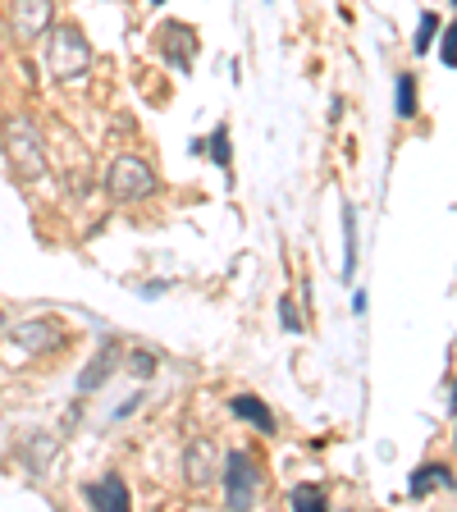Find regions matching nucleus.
<instances>
[{"label": "nucleus", "instance_id": "obj_24", "mask_svg": "<svg viewBox=\"0 0 457 512\" xmlns=\"http://www.w3.org/2000/svg\"><path fill=\"white\" fill-rule=\"evenodd\" d=\"M0 325H5V311H0Z\"/></svg>", "mask_w": 457, "mask_h": 512}, {"label": "nucleus", "instance_id": "obj_19", "mask_svg": "<svg viewBox=\"0 0 457 512\" xmlns=\"http://www.w3.org/2000/svg\"><path fill=\"white\" fill-rule=\"evenodd\" d=\"M211 156H215V165H229V128H215L211 133Z\"/></svg>", "mask_w": 457, "mask_h": 512}, {"label": "nucleus", "instance_id": "obj_23", "mask_svg": "<svg viewBox=\"0 0 457 512\" xmlns=\"http://www.w3.org/2000/svg\"><path fill=\"white\" fill-rule=\"evenodd\" d=\"M151 5H165V0H151Z\"/></svg>", "mask_w": 457, "mask_h": 512}, {"label": "nucleus", "instance_id": "obj_15", "mask_svg": "<svg viewBox=\"0 0 457 512\" xmlns=\"http://www.w3.org/2000/svg\"><path fill=\"white\" fill-rule=\"evenodd\" d=\"M343 243H348V256H343V275H352V270H357V220H352V211L343 215Z\"/></svg>", "mask_w": 457, "mask_h": 512}, {"label": "nucleus", "instance_id": "obj_20", "mask_svg": "<svg viewBox=\"0 0 457 512\" xmlns=\"http://www.w3.org/2000/svg\"><path fill=\"white\" fill-rule=\"evenodd\" d=\"M279 320H284V330H288V334H298V330H302V311L293 307V298L279 302Z\"/></svg>", "mask_w": 457, "mask_h": 512}, {"label": "nucleus", "instance_id": "obj_21", "mask_svg": "<svg viewBox=\"0 0 457 512\" xmlns=\"http://www.w3.org/2000/svg\"><path fill=\"white\" fill-rule=\"evenodd\" d=\"M439 55H444V69H453L457 64V32L453 28H444V51Z\"/></svg>", "mask_w": 457, "mask_h": 512}, {"label": "nucleus", "instance_id": "obj_4", "mask_svg": "<svg viewBox=\"0 0 457 512\" xmlns=\"http://www.w3.org/2000/svg\"><path fill=\"white\" fill-rule=\"evenodd\" d=\"M224 499H229V508H247V503L256 499V467H252V458H247L243 448H234L229 453V462H224Z\"/></svg>", "mask_w": 457, "mask_h": 512}, {"label": "nucleus", "instance_id": "obj_11", "mask_svg": "<svg viewBox=\"0 0 457 512\" xmlns=\"http://www.w3.org/2000/svg\"><path fill=\"white\" fill-rule=\"evenodd\" d=\"M234 416H243V421H252V426H261V435H275V416H270V407L261 403V398H252V394H238V398H234Z\"/></svg>", "mask_w": 457, "mask_h": 512}, {"label": "nucleus", "instance_id": "obj_9", "mask_svg": "<svg viewBox=\"0 0 457 512\" xmlns=\"http://www.w3.org/2000/svg\"><path fill=\"white\" fill-rule=\"evenodd\" d=\"M160 46H165L170 64H179V69L197 55V37H192V28H183V23H165V28H160Z\"/></svg>", "mask_w": 457, "mask_h": 512}, {"label": "nucleus", "instance_id": "obj_16", "mask_svg": "<svg viewBox=\"0 0 457 512\" xmlns=\"http://www.w3.org/2000/svg\"><path fill=\"white\" fill-rule=\"evenodd\" d=\"M398 115H416V83L398 78Z\"/></svg>", "mask_w": 457, "mask_h": 512}, {"label": "nucleus", "instance_id": "obj_8", "mask_svg": "<svg viewBox=\"0 0 457 512\" xmlns=\"http://www.w3.org/2000/svg\"><path fill=\"white\" fill-rule=\"evenodd\" d=\"M115 362H119L115 343H101V352L92 357V366H83V375H78V394H96V389L115 375Z\"/></svg>", "mask_w": 457, "mask_h": 512}, {"label": "nucleus", "instance_id": "obj_14", "mask_svg": "<svg viewBox=\"0 0 457 512\" xmlns=\"http://www.w3.org/2000/svg\"><path fill=\"white\" fill-rule=\"evenodd\" d=\"M293 508H302V512H320V508H325V494H320L316 485H293Z\"/></svg>", "mask_w": 457, "mask_h": 512}, {"label": "nucleus", "instance_id": "obj_22", "mask_svg": "<svg viewBox=\"0 0 457 512\" xmlns=\"http://www.w3.org/2000/svg\"><path fill=\"white\" fill-rule=\"evenodd\" d=\"M138 403H142V394H133V398H128V403H124V407H119V412H115V416H128V412H138Z\"/></svg>", "mask_w": 457, "mask_h": 512}, {"label": "nucleus", "instance_id": "obj_5", "mask_svg": "<svg viewBox=\"0 0 457 512\" xmlns=\"http://www.w3.org/2000/svg\"><path fill=\"white\" fill-rule=\"evenodd\" d=\"M14 343L28 348V352H51V348H60L64 343V325L60 320H51V316H32V320H23L19 330H14Z\"/></svg>", "mask_w": 457, "mask_h": 512}, {"label": "nucleus", "instance_id": "obj_12", "mask_svg": "<svg viewBox=\"0 0 457 512\" xmlns=\"http://www.w3.org/2000/svg\"><path fill=\"white\" fill-rule=\"evenodd\" d=\"M55 439L51 435H37V439H28V444H23V462H28L32 471H46L51 467V458H55Z\"/></svg>", "mask_w": 457, "mask_h": 512}, {"label": "nucleus", "instance_id": "obj_13", "mask_svg": "<svg viewBox=\"0 0 457 512\" xmlns=\"http://www.w3.org/2000/svg\"><path fill=\"white\" fill-rule=\"evenodd\" d=\"M435 485H453V476H448V467H421L412 476V494L421 499V494H430Z\"/></svg>", "mask_w": 457, "mask_h": 512}, {"label": "nucleus", "instance_id": "obj_3", "mask_svg": "<svg viewBox=\"0 0 457 512\" xmlns=\"http://www.w3.org/2000/svg\"><path fill=\"white\" fill-rule=\"evenodd\" d=\"M106 192L115 202H142V197L156 192V174H151V165L138 156H115L106 170Z\"/></svg>", "mask_w": 457, "mask_h": 512}, {"label": "nucleus", "instance_id": "obj_6", "mask_svg": "<svg viewBox=\"0 0 457 512\" xmlns=\"http://www.w3.org/2000/svg\"><path fill=\"white\" fill-rule=\"evenodd\" d=\"M51 0H14L10 5V23H14V32H19L23 42H32L37 32H46L51 28Z\"/></svg>", "mask_w": 457, "mask_h": 512}, {"label": "nucleus", "instance_id": "obj_10", "mask_svg": "<svg viewBox=\"0 0 457 512\" xmlns=\"http://www.w3.org/2000/svg\"><path fill=\"white\" fill-rule=\"evenodd\" d=\"M87 503L92 508H110V512H124L128 508V490H124V480H96V485H87Z\"/></svg>", "mask_w": 457, "mask_h": 512}, {"label": "nucleus", "instance_id": "obj_17", "mask_svg": "<svg viewBox=\"0 0 457 512\" xmlns=\"http://www.w3.org/2000/svg\"><path fill=\"white\" fill-rule=\"evenodd\" d=\"M435 28H439V19L435 14H421V28H416V51H430V42H435Z\"/></svg>", "mask_w": 457, "mask_h": 512}, {"label": "nucleus", "instance_id": "obj_7", "mask_svg": "<svg viewBox=\"0 0 457 512\" xmlns=\"http://www.w3.org/2000/svg\"><path fill=\"white\" fill-rule=\"evenodd\" d=\"M183 471H188V480L202 490V485H211L215 471H220V458H215L211 439H192L188 453H183Z\"/></svg>", "mask_w": 457, "mask_h": 512}, {"label": "nucleus", "instance_id": "obj_18", "mask_svg": "<svg viewBox=\"0 0 457 512\" xmlns=\"http://www.w3.org/2000/svg\"><path fill=\"white\" fill-rule=\"evenodd\" d=\"M128 371L138 375V380H151V375H156V357H151V352H133V357H128Z\"/></svg>", "mask_w": 457, "mask_h": 512}, {"label": "nucleus", "instance_id": "obj_1", "mask_svg": "<svg viewBox=\"0 0 457 512\" xmlns=\"http://www.w3.org/2000/svg\"><path fill=\"white\" fill-rule=\"evenodd\" d=\"M46 69H51L60 83H78V78H87V69H92V46H87V37L74 28V23H60V28H51Z\"/></svg>", "mask_w": 457, "mask_h": 512}, {"label": "nucleus", "instance_id": "obj_2", "mask_svg": "<svg viewBox=\"0 0 457 512\" xmlns=\"http://www.w3.org/2000/svg\"><path fill=\"white\" fill-rule=\"evenodd\" d=\"M5 156H10V165L23 174V179H42V170H46L42 133H37V124H32L28 115H19V119L5 124Z\"/></svg>", "mask_w": 457, "mask_h": 512}]
</instances>
